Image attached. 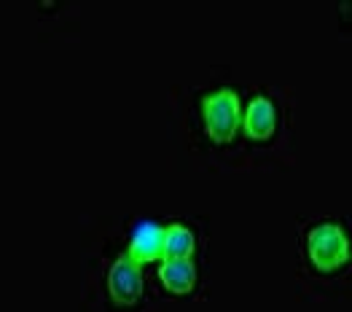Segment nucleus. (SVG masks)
<instances>
[{
    "instance_id": "nucleus-5",
    "label": "nucleus",
    "mask_w": 352,
    "mask_h": 312,
    "mask_svg": "<svg viewBox=\"0 0 352 312\" xmlns=\"http://www.w3.org/2000/svg\"><path fill=\"white\" fill-rule=\"evenodd\" d=\"M159 278L167 291L173 293H188L197 283V267L191 264V258H164Z\"/></svg>"
},
{
    "instance_id": "nucleus-2",
    "label": "nucleus",
    "mask_w": 352,
    "mask_h": 312,
    "mask_svg": "<svg viewBox=\"0 0 352 312\" xmlns=\"http://www.w3.org/2000/svg\"><path fill=\"white\" fill-rule=\"evenodd\" d=\"M309 258L320 272H333L350 261V245L336 224L315 227L309 234Z\"/></svg>"
},
{
    "instance_id": "nucleus-1",
    "label": "nucleus",
    "mask_w": 352,
    "mask_h": 312,
    "mask_svg": "<svg viewBox=\"0 0 352 312\" xmlns=\"http://www.w3.org/2000/svg\"><path fill=\"white\" fill-rule=\"evenodd\" d=\"M202 118H205L207 135L215 143H229L239 129L242 111L239 97L232 89H218L202 100Z\"/></svg>"
},
{
    "instance_id": "nucleus-4",
    "label": "nucleus",
    "mask_w": 352,
    "mask_h": 312,
    "mask_svg": "<svg viewBox=\"0 0 352 312\" xmlns=\"http://www.w3.org/2000/svg\"><path fill=\"white\" fill-rule=\"evenodd\" d=\"M162 248H164V229L153 221H140L129 237V258H135L138 264L156 261L162 258Z\"/></svg>"
},
{
    "instance_id": "nucleus-7",
    "label": "nucleus",
    "mask_w": 352,
    "mask_h": 312,
    "mask_svg": "<svg viewBox=\"0 0 352 312\" xmlns=\"http://www.w3.org/2000/svg\"><path fill=\"white\" fill-rule=\"evenodd\" d=\"M194 234L180 224H173V227L164 229V248H162V256L164 258H191L194 253Z\"/></svg>"
},
{
    "instance_id": "nucleus-6",
    "label": "nucleus",
    "mask_w": 352,
    "mask_h": 312,
    "mask_svg": "<svg viewBox=\"0 0 352 312\" xmlns=\"http://www.w3.org/2000/svg\"><path fill=\"white\" fill-rule=\"evenodd\" d=\"M242 121H245L248 138H253V141L269 138L274 132V108H272V103L266 97H256Z\"/></svg>"
},
{
    "instance_id": "nucleus-3",
    "label": "nucleus",
    "mask_w": 352,
    "mask_h": 312,
    "mask_svg": "<svg viewBox=\"0 0 352 312\" xmlns=\"http://www.w3.org/2000/svg\"><path fill=\"white\" fill-rule=\"evenodd\" d=\"M108 285H111L113 299L121 302V304H132V302H138L140 293H143V275H140L138 261L129 258V256L118 258L116 264L111 267Z\"/></svg>"
}]
</instances>
